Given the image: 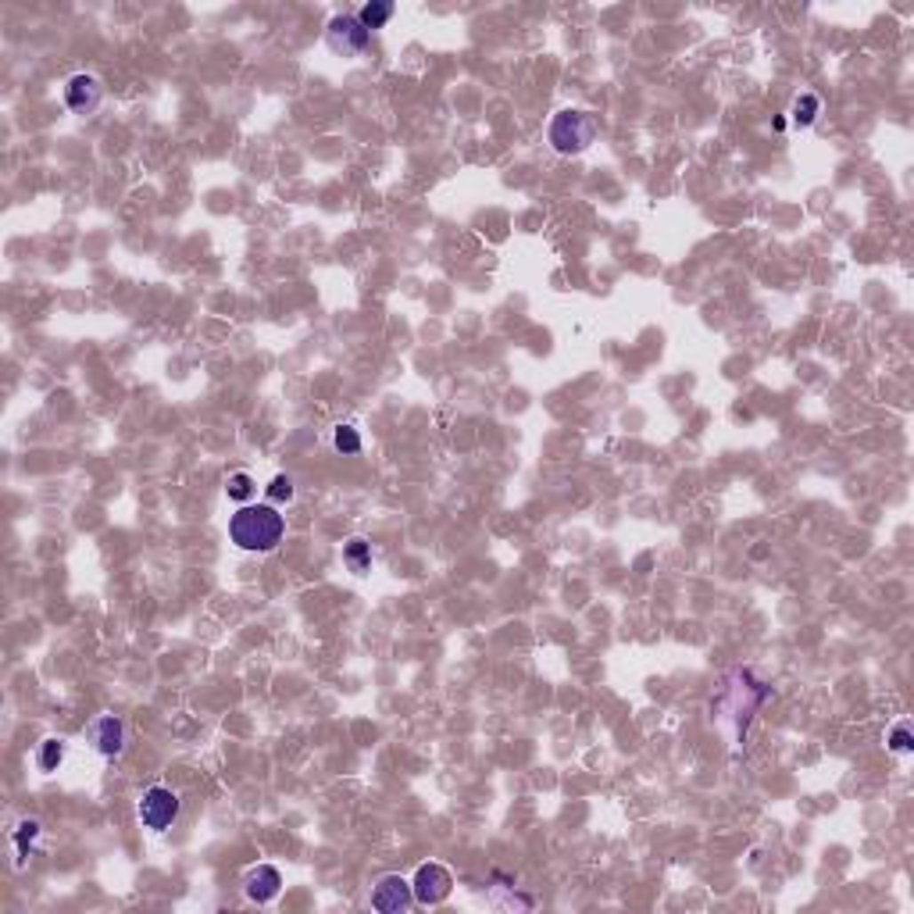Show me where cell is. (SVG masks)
<instances>
[{
  "label": "cell",
  "instance_id": "obj_12",
  "mask_svg": "<svg viewBox=\"0 0 914 914\" xmlns=\"http://www.w3.org/2000/svg\"><path fill=\"white\" fill-rule=\"evenodd\" d=\"M333 446H336L340 453H361V432H357L354 425H336Z\"/></svg>",
  "mask_w": 914,
  "mask_h": 914
},
{
  "label": "cell",
  "instance_id": "obj_5",
  "mask_svg": "<svg viewBox=\"0 0 914 914\" xmlns=\"http://www.w3.org/2000/svg\"><path fill=\"white\" fill-rule=\"evenodd\" d=\"M368 36L372 33L350 15H340V19L329 22V47L340 51V54H361L368 47Z\"/></svg>",
  "mask_w": 914,
  "mask_h": 914
},
{
  "label": "cell",
  "instance_id": "obj_2",
  "mask_svg": "<svg viewBox=\"0 0 914 914\" xmlns=\"http://www.w3.org/2000/svg\"><path fill=\"white\" fill-rule=\"evenodd\" d=\"M597 136V122L593 115L586 111H561L554 122H550V143L561 150V154H579L593 143Z\"/></svg>",
  "mask_w": 914,
  "mask_h": 914
},
{
  "label": "cell",
  "instance_id": "obj_1",
  "mask_svg": "<svg viewBox=\"0 0 914 914\" xmlns=\"http://www.w3.org/2000/svg\"><path fill=\"white\" fill-rule=\"evenodd\" d=\"M283 533H286V518L272 504H247L228 522V536H233L237 547L261 550V554L276 550L283 543Z\"/></svg>",
  "mask_w": 914,
  "mask_h": 914
},
{
  "label": "cell",
  "instance_id": "obj_4",
  "mask_svg": "<svg viewBox=\"0 0 914 914\" xmlns=\"http://www.w3.org/2000/svg\"><path fill=\"white\" fill-rule=\"evenodd\" d=\"M450 886H453V878L443 864H421L414 882H411L418 903H443L450 896Z\"/></svg>",
  "mask_w": 914,
  "mask_h": 914
},
{
  "label": "cell",
  "instance_id": "obj_9",
  "mask_svg": "<svg viewBox=\"0 0 914 914\" xmlns=\"http://www.w3.org/2000/svg\"><path fill=\"white\" fill-rule=\"evenodd\" d=\"M93 740H97V750L111 758V754L122 750L125 729H122V722H118L115 715H104V718H97V726H93Z\"/></svg>",
  "mask_w": 914,
  "mask_h": 914
},
{
  "label": "cell",
  "instance_id": "obj_13",
  "mask_svg": "<svg viewBox=\"0 0 914 914\" xmlns=\"http://www.w3.org/2000/svg\"><path fill=\"white\" fill-rule=\"evenodd\" d=\"M225 493L233 497V501H247L251 493H254V479L247 476V472H237V476H228V483H225Z\"/></svg>",
  "mask_w": 914,
  "mask_h": 914
},
{
  "label": "cell",
  "instance_id": "obj_3",
  "mask_svg": "<svg viewBox=\"0 0 914 914\" xmlns=\"http://www.w3.org/2000/svg\"><path fill=\"white\" fill-rule=\"evenodd\" d=\"M175 818H179V797H175L172 790L154 786V790L143 793V800H140V822H143L147 829L164 832Z\"/></svg>",
  "mask_w": 914,
  "mask_h": 914
},
{
  "label": "cell",
  "instance_id": "obj_15",
  "mask_svg": "<svg viewBox=\"0 0 914 914\" xmlns=\"http://www.w3.org/2000/svg\"><path fill=\"white\" fill-rule=\"evenodd\" d=\"M61 758H65L61 740H47V743H44V750H40V768H44V772H54V768L61 765Z\"/></svg>",
  "mask_w": 914,
  "mask_h": 914
},
{
  "label": "cell",
  "instance_id": "obj_16",
  "mask_svg": "<svg viewBox=\"0 0 914 914\" xmlns=\"http://www.w3.org/2000/svg\"><path fill=\"white\" fill-rule=\"evenodd\" d=\"M914 747V740H910V726L907 722H900L893 733H889V750H896V754H907Z\"/></svg>",
  "mask_w": 914,
  "mask_h": 914
},
{
  "label": "cell",
  "instance_id": "obj_11",
  "mask_svg": "<svg viewBox=\"0 0 914 914\" xmlns=\"http://www.w3.org/2000/svg\"><path fill=\"white\" fill-rule=\"evenodd\" d=\"M343 557H347V565H350L357 575L372 568V550H368V543H365V540H350V543H347V550H343Z\"/></svg>",
  "mask_w": 914,
  "mask_h": 914
},
{
  "label": "cell",
  "instance_id": "obj_14",
  "mask_svg": "<svg viewBox=\"0 0 914 914\" xmlns=\"http://www.w3.org/2000/svg\"><path fill=\"white\" fill-rule=\"evenodd\" d=\"M814 115H818V97H814V93H804V97L793 104V118H797V125H811V122H814Z\"/></svg>",
  "mask_w": 914,
  "mask_h": 914
},
{
  "label": "cell",
  "instance_id": "obj_6",
  "mask_svg": "<svg viewBox=\"0 0 914 914\" xmlns=\"http://www.w3.org/2000/svg\"><path fill=\"white\" fill-rule=\"evenodd\" d=\"M411 896H414V889H411L407 878L386 875V878H379V886L372 889V907L382 910V914H397V910H404V907L411 903Z\"/></svg>",
  "mask_w": 914,
  "mask_h": 914
},
{
  "label": "cell",
  "instance_id": "obj_17",
  "mask_svg": "<svg viewBox=\"0 0 914 914\" xmlns=\"http://www.w3.org/2000/svg\"><path fill=\"white\" fill-rule=\"evenodd\" d=\"M269 497L272 501H290L293 497V479L290 476H276L272 486H269Z\"/></svg>",
  "mask_w": 914,
  "mask_h": 914
},
{
  "label": "cell",
  "instance_id": "obj_7",
  "mask_svg": "<svg viewBox=\"0 0 914 914\" xmlns=\"http://www.w3.org/2000/svg\"><path fill=\"white\" fill-rule=\"evenodd\" d=\"M65 100H68L72 111L86 115V111H93V108L100 104V83H97L93 76H76V79L68 83V90H65Z\"/></svg>",
  "mask_w": 914,
  "mask_h": 914
},
{
  "label": "cell",
  "instance_id": "obj_10",
  "mask_svg": "<svg viewBox=\"0 0 914 914\" xmlns=\"http://www.w3.org/2000/svg\"><path fill=\"white\" fill-rule=\"evenodd\" d=\"M389 19H393V4H389V0H375V4H365L361 15H357V22H361L368 33H372V29H382Z\"/></svg>",
  "mask_w": 914,
  "mask_h": 914
},
{
  "label": "cell",
  "instance_id": "obj_8",
  "mask_svg": "<svg viewBox=\"0 0 914 914\" xmlns=\"http://www.w3.org/2000/svg\"><path fill=\"white\" fill-rule=\"evenodd\" d=\"M279 886H283V878H279V871H276L272 864H258V868L247 875V896L258 900V903H269V900L279 893Z\"/></svg>",
  "mask_w": 914,
  "mask_h": 914
}]
</instances>
